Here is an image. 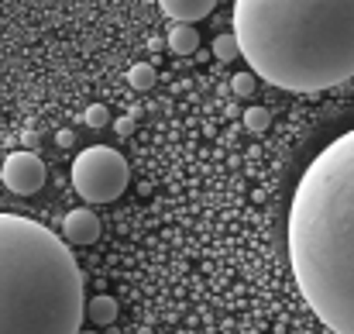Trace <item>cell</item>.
Listing matches in <instances>:
<instances>
[{"instance_id":"10","label":"cell","mask_w":354,"mask_h":334,"mask_svg":"<svg viewBox=\"0 0 354 334\" xmlns=\"http://www.w3.org/2000/svg\"><path fill=\"white\" fill-rule=\"evenodd\" d=\"M155 69L148 66V62H134L131 69H127V83H131V90H151L155 87Z\"/></svg>"},{"instance_id":"17","label":"cell","mask_w":354,"mask_h":334,"mask_svg":"<svg viewBox=\"0 0 354 334\" xmlns=\"http://www.w3.org/2000/svg\"><path fill=\"white\" fill-rule=\"evenodd\" d=\"M80 334H97V331H80Z\"/></svg>"},{"instance_id":"2","label":"cell","mask_w":354,"mask_h":334,"mask_svg":"<svg viewBox=\"0 0 354 334\" xmlns=\"http://www.w3.org/2000/svg\"><path fill=\"white\" fill-rule=\"evenodd\" d=\"M234 35L279 90L320 94L354 76V0H234Z\"/></svg>"},{"instance_id":"8","label":"cell","mask_w":354,"mask_h":334,"mask_svg":"<svg viewBox=\"0 0 354 334\" xmlns=\"http://www.w3.org/2000/svg\"><path fill=\"white\" fill-rule=\"evenodd\" d=\"M196 49H200V35H196L193 24H172V28H169V52L189 55V52H196Z\"/></svg>"},{"instance_id":"7","label":"cell","mask_w":354,"mask_h":334,"mask_svg":"<svg viewBox=\"0 0 354 334\" xmlns=\"http://www.w3.org/2000/svg\"><path fill=\"white\" fill-rule=\"evenodd\" d=\"M217 0H158V7L176 21V24H193V21H203L210 10H214Z\"/></svg>"},{"instance_id":"3","label":"cell","mask_w":354,"mask_h":334,"mask_svg":"<svg viewBox=\"0 0 354 334\" xmlns=\"http://www.w3.org/2000/svg\"><path fill=\"white\" fill-rule=\"evenodd\" d=\"M83 314L69 245L31 218L0 214V334H80Z\"/></svg>"},{"instance_id":"13","label":"cell","mask_w":354,"mask_h":334,"mask_svg":"<svg viewBox=\"0 0 354 334\" xmlns=\"http://www.w3.org/2000/svg\"><path fill=\"white\" fill-rule=\"evenodd\" d=\"M83 121H86L90 128H107V124H111V111H107L104 104H90V107L83 111Z\"/></svg>"},{"instance_id":"11","label":"cell","mask_w":354,"mask_h":334,"mask_svg":"<svg viewBox=\"0 0 354 334\" xmlns=\"http://www.w3.org/2000/svg\"><path fill=\"white\" fill-rule=\"evenodd\" d=\"M214 55L221 59V62H234L237 55H241V42H237V35H217L214 38Z\"/></svg>"},{"instance_id":"12","label":"cell","mask_w":354,"mask_h":334,"mask_svg":"<svg viewBox=\"0 0 354 334\" xmlns=\"http://www.w3.org/2000/svg\"><path fill=\"white\" fill-rule=\"evenodd\" d=\"M268 124H272V114L265 111V107H248V111H244V128H248V131L261 134Z\"/></svg>"},{"instance_id":"5","label":"cell","mask_w":354,"mask_h":334,"mask_svg":"<svg viewBox=\"0 0 354 334\" xmlns=\"http://www.w3.org/2000/svg\"><path fill=\"white\" fill-rule=\"evenodd\" d=\"M45 162L35 155V152H28V148H21V152H10L7 159H3V169H0V179H3V186L7 190H14L17 197H31V193H38L41 186H45Z\"/></svg>"},{"instance_id":"15","label":"cell","mask_w":354,"mask_h":334,"mask_svg":"<svg viewBox=\"0 0 354 334\" xmlns=\"http://www.w3.org/2000/svg\"><path fill=\"white\" fill-rule=\"evenodd\" d=\"M114 131H118V134H131V131H134V117H118V121H114Z\"/></svg>"},{"instance_id":"16","label":"cell","mask_w":354,"mask_h":334,"mask_svg":"<svg viewBox=\"0 0 354 334\" xmlns=\"http://www.w3.org/2000/svg\"><path fill=\"white\" fill-rule=\"evenodd\" d=\"M73 141H76V134H73V131H59V145H62V148H69Z\"/></svg>"},{"instance_id":"9","label":"cell","mask_w":354,"mask_h":334,"mask_svg":"<svg viewBox=\"0 0 354 334\" xmlns=\"http://www.w3.org/2000/svg\"><path fill=\"white\" fill-rule=\"evenodd\" d=\"M86 317H90L97 328L114 324V317H118V300H114V297H93V300L86 304Z\"/></svg>"},{"instance_id":"1","label":"cell","mask_w":354,"mask_h":334,"mask_svg":"<svg viewBox=\"0 0 354 334\" xmlns=\"http://www.w3.org/2000/svg\"><path fill=\"white\" fill-rule=\"evenodd\" d=\"M289 265L310 310L354 334V128L299 176L289 207Z\"/></svg>"},{"instance_id":"4","label":"cell","mask_w":354,"mask_h":334,"mask_svg":"<svg viewBox=\"0 0 354 334\" xmlns=\"http://www.w3.org/2000/svg\"><path fill=\"white\" fill-rule=\"evenodd\" d=\"M127 179H131L127 159L107 145H93L80 152L73 162V190L86 204H114L127 190Z\"/></svg>"},{"instance_id":"14","label":"cell","mask_w":354,"mask_h":334,"mask_svg":"<svg viewBox=\"0 0 354 334\" xmlns=\"http://www.w3.org/2000/svg\"><path fill=\"white\" fill-rule=\"evenodd\" d=\"M254 83H258V76L248 69V73H237L234 80H231V87H234V94L237 97H251L254 94Z\"/></svg>"},{"instance_id":"6","label":"cell","mask_w":354,"mask_h":334,"mask_svg":"<svg viewBox=\"0 0 354 334\" xmlns=\"http://www.w3.org/2000/svg\"><path fill=\"white\" fill-rule=\"evenodd\" d=\"M100 218L90 211V207H80V211H69L66 221H62V234L69 245H97L100 241Z\"/></svg>"}]
</instances>
